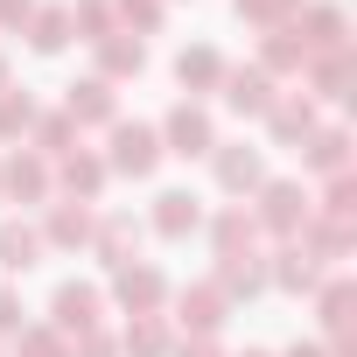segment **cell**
Here are the masks:
<instances>
[{"mask_svg": "<svg viewBox=\"0 0 357 357\" xmlns=\"http://www.w3.org/2000/svg\"><path fill=\"white\" fill-rule=\"evenodd\" d=\"M161 161V133L140 126V119H112V168L119 175H154Z\"/></svg>", "mask_w": 357, "mask_h": 357, "instance_id": "6da1fadb", "label": "cell"}, {"mask_svg": "<svg viewBox=\"0 0 357 357\" xmlns=\"http://www.w3.org/2000/svg\"><path fill=\"white\" fill-rule=\"evenodd\" d=\"M218 133H211V112L204 105H175L168 126H161V154H211Z\"/></svg>", "mask_w": 357, "mask_h": 357, "instance_id": "7a4b0ae2", "label": "cell"}, {"mask_svg": "<svg viewBox=\"0 0 357 357\" xmlns=\"http://www.w3.org/2000/svg\"><path fill=\"white\" fill-rule=\"evenodd\" d=\"M63 119H70V126H112V84H105V77H84V84H70V98H63Z\"/></svg>", "mask_w": 357, "mask_h": 357, "instance_id": "3957f363", "label": "cell"}, {"mask_svg": "<svg viewBox=\"0 0 357 357\" xmlns=\"http://www.w3.org/2000/svg\"><path fill=\"white\" fill-rule=\"evenodd\" d=\"M301 218H308V197H301V183H266V197H259V218H252V225L294 231Z\"/></svg>", "mask_w": 357, "mask_h": 357, "instance_id": "277c9868", "label": "cell"}, {"mask_svg": "<svg viewBox=\"0 0 357 357\" xmlns=\"http://www.w3.org/2000/svg\"><path fill=\"white\" fill-rule=\"evenodd\" d=\"M50 308H56V336H63V329H77V336H84V329H98V287H77V280H63Z\"/></svg>", "mask_w": 357, "mask_h": 357, "instance_id": "5b68a950", "label": "cell"}, {"mask_svg": "<svg viewBox=\"0 0 357 357\" xmlns=\"http://www.w3.org/2000/svg\"><path fill=\"white\" fill-rule=\"evenodd\" d=\"M197 218H204V211H197L190 190H161V197H154V231H161V238H190Z\"/></svg>", "mask_w": 357, "mask_h": 357, "instance_id": "8992f818", "label": "cell"}, {"mask_svg": "<svg viewBox=\"0 0 357 357\" xmlns=\"http://www.w3.org/2000/svg\"><path fill=\"white\" fill-rule=\"evenodd\" d=\"M140 63H147L140 36H119V29H112V36H98V77H105V84H112V77H133Z\"/></svg>", "mask_w": 357, "mask_h": 357, "instance_id": "52a82bcc", "label": "cell"}, {"mask_svg": "<svg viewBox=\"0 0 357 357\" xmlns=\"http://www.w3.org/2000/svg\"><path fill=\"white\" fill-rule=\"evenodd\" d=\"M225 98H231L238 112H273V84H266V70H225Z\"/></svg>", "mask_w": 357, "mask_h": 357, "instance_id": "ba28073f", "label": "cell"}, {"mask_svg": "<svg viewBox=\"0 0 357 357\" xmlns=\"http://www.w3.org/2000/svg\"><path fill=\"white\" fill-rule=\"evenodd\" d=\"M168 287H161V273L154 266H119V301L133 308V315H154V301H161Z\"/></svg>", "mask_w": 357, "mask_h": 357, "instance_id": "9c48e42d", "label": "cell"}, {"mask_svg": "<svg viewBox=\"0 0 357 357\" xmlns=\"http://www.w3.org/2000/svg\"><path fill=\"white\" fill-rule=\"evenodd\" d=\"M0 190H15V197L36 204V197H50V168H43L36 154H15L8 168H0Z\"/></svg>", "mask_w": 357, "mask_h": 357, "instance_id": "30bf717a", "label": "cell"}, {"mask_svg": "<svg viewBox=\"0 0 357 357\" xmlns=\"http://www.w3.org/2000/svg\"><path fill=\"white\" fill-rule=\"evenodd\" d=\"M36 252H43V231H29V225H0V266H8V273H29Z\"/></svg>", "mask_w": 357, "mask_h": 357, "instance_id": "8fae6325", "label": "cell"}, {"mask_svg": "<svg viewBox=\"0 0 357 357\" xmlns=\"http://www.w3.org/2000/svg\"><path fill=\"white\" fill-rule=\"evenodd\" d=\"M175 77H183L190 91H211V84H225V56L218 50H183L175 56Z\"/></svg>", "mask_w": 357, "mask_h": 357, "instance_id": "7c38bea8", "label": "cell"}, {"mask_svg": "<svg viewBox=\"0 0 357 357\" xmlns=\"http://www.w3.org/2000/svg\"><path fill=\"white\" fill-rule=\"evenodd\" d=\"M211 154H218V183L225 190H252L259 183V154L252 147H211Z\"/></svg>", "mask_w": 357, "mask_h": 357, "instance_id": "4fadbf2b", "label": "cell"}, {"mask_svg": "<svg viewBox=\"0 0 357 357\" xmlns=\"http://www.w3.org/2000/svg\"><path fill=\"white\" fill-rule=\"evenodd\" d=\"M29 43H36L43 56H56V50L70 43V8H43V15H29Z\"/></svg>", "mask_w": 357, "mask_h": 357, "instance_id": "5bb4252c", "label": "cell"}, {"mask_svg": "<svg viewBox=\"0 0 357 357\" xmlns=\"http://www.w3.org/2000/svg\"><path fill=\"white\" fill-rule=\"evenodd\" d=\"M133 245H140V225H133V218H105V225H98V259H105V266H126Z\"/></svg>", "mask_w": 357, "mask_h": 357, "instance_id": "9a60e30c", "label": "cell"}, {"mask_svg": "<svg viewBox=\"0 0 357 357\" xmlns=\"http://www.w3.org/2000/svg\"><path fill=\"white\" fill-rule=\"evenodd\" d=\"M183 322H190L197 336H211V329L225 322V301H218V287H190V294H183Z\"/></svg>", "mask_w": 357, "mask_h": 357, "instance_id": "2e32d148", "label": "cell"}, {"mask_svg": "<svg viewBox=\"0 0 357 357\" xmlns=\"http://www.w3.org/2000/svg\"><path fill=\"white\" fill-rule=\"evenodd\" d=\"M63 190L98 197V190H105V161H98V154H63Z\"/></svg>", "mask_w": 357, "mask_h": 357, "instance_id": "e0dca14e", "label": "cell"}, {"mask_svg": "<svg viewBox=\"0 0 357 357\" xmlns=\"http://www.w3.org/2000/svg\"><path fill=\"white\" fill-rule=\"evenodd\" d=\"M343 126H322V133H308V161L322 168V175H343Z\"/></svg>", "mask_w": 357, "mask_h": 357, "instance_id": "ac0fdd59", "label": "cell"}, {"mask_svg": "<svg viewBox=\"0 0 357 357\" xmlns=\"http://www.w3.org/2000/svg\"><path fill=\"white\" fill-rule=\"evenodd\" d=\"M252 231H259V225H252L245 211H225V218H218V252H225V259H245Z\"/></svg>", "mask_w": 357, "mask_h": 357, "instance_id": "d6986e66", "label": "cell"}, {"mask_svg": "<svg viewBox=\"0 0 357 357\" xmlns=\"http://www.w3.org/2000/svg\"><path fill=\"white\" fill-rule=\"evenodd\" d=\"M84 238H91V218L70 211V204H56L50 211V245H84Z\"/></svg>", "mask_w": 357, "mask_h": 357, "instance_id": "ffe728a7", "label": "cell"}, {"mask_svg": "<svg viewBox=\"0 0 357 357\" xmlns=\"http://www.w3.org/2000/svg\"><path fill=\"white\" fill-rule=\"evenodd\" d=\"M36 126V105L22 98V91H0V140H15V133H29Z\"/></svg>", "mask_w": 357, "mask_h": 357, "instance_id": "44dd1931", "label": "cell"}, {"mask_svg": "<svg viewBox=\"0 0 357 357\" xmlns=\"http://www.w3.org/2000/svg\"><path fill=\"white\" fill-rule=\"evenodd\" d=\"M70 140H77V126H70L63 112H50V119H36V147H43V154H70Z\"/></svg>", "mask_w": 357, "mask_h": 357, "instance_id": "7402d4cb", "label": "cell"}, {"mask_svg": "<svg viewBox=\"0 0 357 357\" xmlns=\"http://www.w3.org/2000/svg\"><path fill=\"white\" fill-rule=\"evenodd\" d=\"M126 350H133V357H161V350H168V329H161L154 315H140V322L126 329Z\"/></svg>", "mask_w": 357, "mask_h": 357, "instance_id": "603a6c76", "label": "cell"}, {"mask_svg": "<svg viewBox=\"0 0 357 357\" xmlns=\"http://www.w3.org/2000/svg\"><path fill=\"white\" fill-rule=\"evenodd\" d=\"M273 133H280V140H308V105H301V98L273 105Z\"/></svg>", "mask_w": 357, "mask_h": 357, "instance_id": "cb8c5ba5", "label": "cell"}, {"mask_svg": "<svg viewBox=\"0 0 357 357\" xmlns=\"http://www.w3.org/2000/svg\"><path fill=\"white\" fill-rule=\"evenodd\" d=\"M70 29H84V36L98 43V36H112V8H105V0H84V8L70 15Z\"/></svg>", "mask_w": 357, "mask_h": 357, "instance_id": "d4e9b609", "label": "cell"}, {"mask_svg": "<svg viewBox=\"0 0 357 357\" xmlns=\"http://www.w3.org/2000/svg\"><path fill=\"white\" fill-rule=\"evenodd\" d=\"M280 287H294V294H301V287H315V266H308V252H301V245H294V252H280Z\"/></svg>", "mask_w": 357, "mask_h": 357, "instance_id": "484cf974", "label": "cell"}, {"mask_svg": "<svg viewBox=\"0 0 357 357\" xmlns=\"http://www.w3.org/2000/svg\"><path fill=\"white\" fill-rule=\"evenodd\" d=\"M22 357H70L56 329H22Z\"/></svg>", "mask_w": 357, "mask_h": 357, "instance_id": "4316f807", "label": "cell"}, {"mask_svg": "<svg viewBox=\"0 0 357 357\" xmlns=\"http://www.w3.org/2000/svg\"><path fill=\"white\" fill-rule=\"evenodd\" d=\"M308 29H315V43H322V50H336V43H343V15H336V8H315V15H308Z\"/></svg>", "mask_w": 357, "mask_h": 357, "instance_id": "83f0119b", "label": "cell"}, {"mask_svg": "<svg viewBox=\"0 0 357 357\" xmlns=\"http://www.w3.org/2000/svg\"><path fill=\"white\" fill-rule=\"evenodd\" d=\"M119 15L133 29H161V0H119Z\"/></svg>", "mask_w": 357, "mask_h": 357, "instance_id": "f1b7e54d", "label": "cell"}, {"mask_svg": "<svg viewBox=\"0 0 357 357\" xmlns=\"http://www.w3.org/2000/svg\"><path fill=\"white\" fill-rule=\"evenodd\" d=\"M259 280H266L259 266H238V259L225 266V287H231V294H259Z\"/></svg>", "mask_w": 357, "mask_h": 357, "instance_id": "f546056e", "label": "cell"}, {"mask_svg": "<svg viewBox=\"0 0 357 357\" xmlns=\"http://www.w3.org/2000/svg\"><path fill=\"white\" fill-rule=\"evenodd\" d=\"M70 357H119V343H112V336H98V329H84V343H77Z\"/></svg>", "mask_w": 357, "mask_h": 357, "instance_id": "4dcf8cb0", "label": "cell"}, {"mask_svg": "<svg viewBox=\"0 0 357 357\" xmlns=\"http://www.w3.org/2000/svg\"><path fill=\"white\" fill-rule=\"evenodd\" d=\"M29 15H36V0H0V29H29Z\"/></svg>", "mask_w": 357, "mask_h": 357, "instance_id": "1f68e13d", "label": "cell"}, {"mask_svg": "<svg viewBox=\"0 0 357 357\" xmlns=\"http://www.w3.org/2000/svg\"><path fill=\"white\" fill-rule=\"evenodd\" d=\"M266 63H273V70H294V63H301V43H266Z\"/></svg>", "mask_w": 357, "mask_h": 357, "instance_id": "d6a6232c", "label": "cell"}, {"mask_svg": "<svg viewBox=\"0 0 357 357\" xmlns=\"http://www.w3.org/2000/svg\"><path fill=\"white\" fill-rule=\"evenodd\" d=\"M8 329H22V301H15L8 287H0V336H8Z\"/></svg>", "mask_w": 357, "mask_h": 357, "instance_id": "836d02e7", "label": "cell"}, {"mask_svg": "<svg viewBox=\"0 0 357 357\" xmlns=\"http://www.w3.org/2000/svg\"><path fill=\"white\" fill-rule=\"evenodd\" d=\"M175 357H218V343H211V336H197V343H183V350H175Z\"/></svg>", "mask_w": 357, "mask_h": 357, "instance_id": "e575fe53", "label": "cell"}, {"mask_svg": "<svg viewBox=\"0 0 357 357\" xmlns=\"http://www.w3.org/2000/svg\"><path fill=\"white\" fill-rule=\"evenodd\" d=\"M287 357H322V350H315V343H301V350H287Z\"/></svg>", "mask_w": 357, "mask_h": 357, "instance_id": "d590c367", "label": "cell"}, {"mask_svg": "<svg viewBox=\"0 0 357 357\" xmlns=\"http://www.w3.org/2000/svg\"><path fill=\"white\" fill-rule=\"evenodd\" d=\"M0 91H8V56H0Z\"/></svg>", "mask_w": 357, "mask_h": 357, "instance_id": "8d00e7d4", "label": "cell"}, {"mask_svg": "<svg viewBox=\"0 0 357 357\" xmlns=\"http://www.w3.org/2000/svg\"><path fill=\"white\" fill-rule=\"evenodd\" d=\"M245 357H266V350H245Z\"/></svg>", "mask_w": 357, "mask_h": 357, "instance_id": "74e56055", "label": "cell"}]
</instances>
